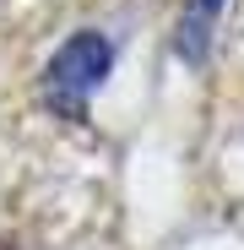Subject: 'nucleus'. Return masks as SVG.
I'll list each match as a JSON object with an SVG mask.
<instances>
[{"instance_id": "f257e3e1", "label": "nucleus", "mask_w": 244, "mask_h": 250, "mask_svg": "<svg viewBox=\"0 0 244 250\" xmlns=\"http://www.w3.org/2000/svg\"><path fill=\"white\" fill-rule=\"evenodd\" d=\"M109 71H114L109 33H98V27L71 33L65 44L49 55V65H44V104H49L60 120H87V104H93V93L103 87Z\"/></svg>"}, {"instance_id": "f03ea898", "label": "nucleus", "mask_w": 244, "mask_h": 250, "mask_svg": "<svg viewBox=\"0 0 244 250\" xmlns=\"http://www.w3.org/2000/svg\"><path fill=\"white\" fill-rule=\"evenodd\" d=\"M223 11H228V0H185V11H179V33H174V49L185 65H201L212 55V38L223 27Z\"/></svg>"}, {"instance_id": "7ed1b4c3", "label": "nucleus", "mask_w": 244, "mask_h": 250, "mask_svg": "<svg viewBox=\"0 0 244 250\" xmlns=\"http://www.w3.org/2000/svg\"><path fill=\"white\" fill-rule=\"evenodd\" d=\"M0 250H22V245H17V239H0Z\"/></svg>"}]
</instances>
